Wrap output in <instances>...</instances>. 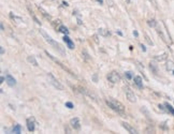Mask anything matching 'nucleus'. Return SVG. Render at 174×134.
Segmentation results:
<instances>
[{"instance_id": "obj_1", "label": "nucleus", "mask_w": 174, "mask_h": 134, "mask_svg": "<svg viewBox=\"0 0 174 134\" xmlns=\"http://www.w3.org/2000/svg\"><path fill=\"white\" fill-rule=\"evenodd\" d=\"M39 31H40V33L42 34V37L45 39V41H46V42H48L50 45H52V47H53L54 50H57V52H58V53L61 54V55H62V56L66 55V52H65V50H63V47H62V46H61L60 44H59V43L56 42L55 40L52 39V38H51V36H48V34L46 33V32H45L44 30H43V29H40Z\"/></svg>"}, {"instance_id": "obj_2", "label": "nucleus", "mask_w": 174, "mask_h": 134, "mask_svg": "<svg viewBox=\"0 0 174 134\" xmlns=\"http://www.w3.org/2000/svg\"><path fill=\"white\" fill-rule=\"evenodd\" d=\"M106 104L109 106V107L113 110L114 112H116L119 115H124L125 114V107L124 105L121 104L119 101L115 100L113 98H109V99H106Z\"/></svg>"}, {"instance_id": "obj_3", "label": "nucleus", "mask_w": 174, "mask_h": 134, "mask_svg": "<svg viewBox=\"0 0 174 134\" xmlns=\"http://www.w3.org/2000/svg\"><path fill=\"white\" fill-rule=\"evenodd\" d=\"M44 53H45V55L48 56V58H51V59H52V60H53V61H54V62H56V64H58V66L60 67V68H61V69H62L63 71H66V72H67V73H69V74H70V75H71V76H74V77H77V75H75V74H74V73H73V72H72V71H71V70H70V69H69V68H67V67H66V66H65V64H63V63H62V62H61V61H60V60H58V59H57V58H56V57H54V56H53V55H51V54H50V53H48V50H45Z\"/></svg>"}, {"instance_id": "obj_4", "label": "nucleus", "mask_w": 174, "mask_h": 134, "mask_svg": "<svg viewBox=\"0 0 174 134\" xmlns=\"http://www.w3.org/2000/svg\"><path fill=\"white\" fill-rule=\"evenodd\" d=\"M48 81H50V84L53 85L56 89H58V90H63V89H65L63 85L61 84L60 81H58V79L56 78V77L54 76L52 73H48Z\"/></svg>"}, {"instance_id": "obj_5", "label": "nucleus", "mask_w": 174, "mask_h": 134, "mask_svg": "<svg viewBox=\"0 0 174 134\" xmlns=\"http://www.w3.org/2000/svg\"><path fill=\"white\" fill-rule=\"evenodd\" d=\"M106 77H108V81H111L112 84H116V83L120 81V75H119L118 72L116 71H112L111 73H109V75Z\"/></svg>"}, {"instance_id": "obj_6", "label": "nucleus", "mask_w": 174, "mask_h": 134, "mask_svg": "<svg viewBox=\"0 0 174 134\" xmlns=\"http://www.w3.org/2000/svg\"><path fill=\"white\" fill-rule=\"evenodd\" d=\"M125 93H126V97L128 99V101L131 103H135L137 102V97H135V92L130 89L129 87H125Z\"/></svg>"}, {"instance_id": "obj_7", "label": "nucleus", "mask_w": 174, "mask_h": 134, "mask_svg": "<svg viewBox=\"0 0 174 134\" xmlns=\"http://www.w3.org/2000/svg\"><path fill=\"white\" fill-rule=\"evenodd\" d=\"M27 122V129H28L29 132H33L34 130H36V124H37V122H36V120H34L33 117H30V118H28L26 120Z\"/></svg>"}, {"instance_id": "obj_8", "label": "nucleus", "mask_w": 174, "mask_h": 134, "mask_svg": "<svg viewBox=\"0 0 174 134\" xmlns=\"http://www.w3.org/2000/svg\"><path fill=\"white\" fill-rule=\"evenodd\" d=\"M70 124L73 128L74 130H80L81 129V122H80V119L77 117H74L70 120Z\"/></svg>"}, {"instance_id": "obj_9", "label": "nucleus", "mask_w": 174, "mask_h": 134, "mask_svg": "<svg viewBox=\"0 0 174 134\" xmlns=\"http://www.w3.org/2000/svg\"><path fill=\"white\" fill-rule=\"evenodd\" d=\"M121 126H123V128H124V129H126L127 131L129 132V133H131V134L138 133L137 130H135V128H133V127L131 126V124H128V122H125V121H123V122H121Z\"/></svg>"}, {"instance_id": "obj_10", "label": "nucleus", "mask_w": 174, "mask_h": 134, "mask_svg": "<svg viewBox=\"0 0 174 134\" xmlns=\"http://www.w3.org/2000/svg\"><path fill=\"white\" fill-rule=\"evenodd\" d=\"M5 81H7V84H8L10 87L15 86V84H16L15 78H14L11 74H7V76H5Z\"/></svg>"}, {"instance_id": "obj_11", "label": "nucleus", "mask_w": 174, "mask_h": 134, "mask_svg": "<svg viewBox=\"0 0 174 134\" xmlns=\"http://www.w3.org/2000/svg\"><path fill=\"white\" fill-rule=\"evenodd\" d=\"M38 10L40 11V13L42 14L43 17H44L45 19H48V21H52V16L50 15V14L46 12V11L44 10V9L42 8V7H40V5H38Z\"/></svg>"}, {"instance_id": "obj_12", "label": "nucleus", "mask_w": 174, "mask_h": 134, "mask_svg": "<svg viewBox=\"0 0 174 134\" xmlns=\"http://www.w3.org/2000/svg\"><path fill=\"white\" fill-rule=\"evenodd\" d=\"M63 41L66 42V44L68 45V47L70 50H73L74 48V43L72 42V40L68 37V34H65V37H63Z\"/></svg>"}, {"instance_id": "obj_13", "label": "nucleus", "mask_w": 174, "mask_h": 134, "mask_svg": "<svg viewBox=\"0 0 174 134\" xmlns=\"http://www.w3.org/2000/svg\"><path fill=\"white\" fill-rule=\"evenodd\" d=\"M133 81H135V85L139 88V89H143V81L140 76H135Z\"/></svg>"}, {"instance_id": "obj_14", "label": "nucleus", "mask_w": 174, "mask_h": 134, "mask_svg": "<svg viewBox=\"0 0 174 134\" xmlns=\"http://www.w3.org/2000/svg\"><path fill=\"white\" fill-rule=\"evenodd\" d=\"M98 34H99V36H101V37H110V36H111V32L109 31L108 29L99 28V29H98Z\"/></svg>"}, {"instance_id": "obj_15", "label": "nucleus", "mask_w": 174, "mask_h": 134, "mask_svg": "<svg viewBox=\"0 0 174 134\" xmlns=\"http://www.w3.org/2000/svg\"><path fill=\"white\" fill-rule=\"evenodd\" d=\"M167 58H168V54H167V53H164V54H161V55L155 56V57H154V60L158 61V62H161V61L167 60Z\"/></svg>"}, {"instance_id": "obj_16", "label": "nucleus", "mask_w": 174, "mask_h": 134, "mask_svg": "<svg viewBox=\"0 0 174 134\" xmlns=\"http://www.w3.org/2000/svg\"><path fill=\"white\" fill-rule=\"evenodd\" d=\"M27 61H28L29 63H31L32 66H34V67L39 66V64H38V61L36 60V58H34V56H28V57H27Z\"/></svg>"}, {"instance_id": "obj_17", "label": "nucleus", "mask_w": 174, "mask_h": 134, "mask_svg": "<svg viewBox=\"0 0 174 134\" xmlns=\"http://www.w3.org/2000/svg\"><path fill=\"white\" fill-rule=\"evenodd\" d=\"M27 8H28V11H29V13H30V15H31V17H32V19H33L34 21H36V23H37L38 25H40V26H41V21H39V19H37V16L34 15V13H33V11L31 10V9H30V7H27Z\"/></svg>"}, {"instance_id": "obj_18", "label": "nucleus", "mask_w": 174, "mask_h": 134, "mask_svg": "<svg viewBox=\"0 0 174 134\" xmlns=\"http://www.w3.org/2000/svg\"><path fill=\"white\" fill-rule=\"evenodd\" d=\"M9 16H10V19H13L14 21H17V23H22V21H23V19H22V17H19V16L14 15L13 12H10Z\"/></svg>"}, {"instance_id": "obj_19", "label": "nucleus", "mask_w": 174, "mask_h": 134, "mask_svg": "<svg viewBox=\"0 0 174 134\" xmlns=\"http://www.w3.org/2000/svg\"><path fill=\"white\" fill-rule=\"evenodd\" d=\"M57 30H58V31H59V32H61V33H63V34H69V30H68V28H67L66 26H63V25H60V26L58 27Z\"/></svg>"}, {"instance_id": "obj_20", "label": "nucleus", "mask_w": 174, "mask_h": 134, "mask_svg": "<svg viewBox=\"0 0 174 134\" xmlns=\"http://www.w3.org/2000/svg\"><path fill=\"white\" fill-rule=\"evenodd\" d=\"M12 131H13V133L19 134V133H22V131H23V128H22L21 124H15Z\"/></svg>"}, {"instance_id": "obj_21", "label": "nucleus", "mask_w": 174, "mask_h": 134, "mask_svg": "<svg viewBox=\"0 0 174 134\" xmlns=\"http://www.w3.org/2000/svg\"><path fill=\"white\" fill-rule=\"evenodd\" d=\"M149 69L152 70V72H153L154 74H156V75L158 74V68H157V66H156L154 62H150L149 63Z\"/></svg>"}, {"instance_id": "obj_22", "label": "nucleus", "mask_w": 174, "mask_h": 134, "mask_svg": "<svg viewBox=\"0 0 174 134\" xmlns=\"http://www.w3.org/2000/svg\"><path fill=\"white\" fill-rule=\"evenodd\" d=\"M167 70H168V71H173L174 70L173 61H168V62H167Z\"/></svg>"}, {"instance_id": "obj_23", "label": "nucleus", "mask_w": 174, "mask_h": 134, "mask_svg": "<svg viewBox=\"0 0 174 134\" xmlns=\"http://www.w3.org/2000/svg\"><path fill=\"white\" fill-rule=\"evenodd\" d=\"M147 25L149 27H152V28H156L157 27V21L155 19H149V21H147Z\"/></svg>"}, {"instance_id": "obj_24", "label": "nucleus", "mask_w": 174, "mask_h": 134, "mask_svg": "<svg viewBox=\"0 0 174 134\" xmlns=\"http://www.w3.org/2000/svg\"><path fill=\"white\" fill-rule=\"evenodd\" d=\"M82 55H83V58H84V60L85 61H89L90 60V56H89V54L87 53L86 50H83L82 52Z\"/></svg>"}, {"instance_id": "obj_25", "label": "nucleus", "mask_w": 174, "mask_h": 134, "mask_svg": "<svg viewBox=\"0 0 174 134\" xmlns=\"http://www.w3.org/2000/svg\"><path fill=\"white\" fill-rule=\"evenodd\" d=\"M164 106H166V107H167V110H168V112H169V113H171L172 115L174 116V108L172 107L171 105H170L169 103H166V104H164Z\"/></svg>"}, {"instance_id": "obj_26", "label": "nucleus", "mask_w": 174, "mask_h": 134, "mask_svg": "<svg viewBox=\"0 0 174 134\" xmlns=\"http://www.w3.org/2000/svg\"><path fill=\"white\" fill-rule=\"evenodd\" d=\"M60 25H61V21H59V19L53 21V26H54V28H55V29H58L57 27H59Z\"/></svg>"}, {"instance_id": "obj_27", "label": "nucleus", "mask_w": 174, "mask_h": 134, "mask_svg": "<svg viewBox=\"0 0 174 134\" xmlns=\"http://www.w3.org/2000/svg\"><path fill=\"white\" fill-rule=\"evenodd\" d=\"M135 63H137L138 69H139V70H140V71L142 72V73H144V67H143L142 64H141V63L139 62V61H135Z\"/></svg>"}, {"instance_id": "obj_28", "label": "nucleus", "mask_w": 174, "mask_h": 134, "mask_svg": "<svg viewBox=\"0 0 174 134\" xmlns=\"http://www.w3.org/2000/svg\"><path fill=\"white\" fill-rule=\"evenodd\" d=\"M125 76H126L127 79H131L132 76H133V74H132V72L130 71H127L126 73H125Z\"/></svg>"}, {"instance_id": "obj_29", "label": "nucleus", "mask_w": 174, "mask_h": 134, "mask_svg": "<svg viewBox=\"0 0 174 134\" xmlns=\"http://www.w3.org/2000/svg\"><path fill=\"white\" fill-rule=\"evenodd\" d=\"M145 40H146V42H147L149 45H154L153 41H152V40L149 39V37H148V36H147V34H146V33H145Z\"/></svg>"}, {"instance_id": "obj_30", "label": "nucleus", "mask_w": 174, "mask_h": 134, "mask_svg": "<svg viewBox=\"0 0 174 134\" xmlns=\"http://www.w3.org/2000/svg\"><path fill=\"white\" fill-rule=\"evenodd\" d=\"M66 106H67V107H68V108H70V110L74 107L73 103H72V102H66Z\"/></svg>"}, {"instance_id": "obj_31", "label": "nucleus", "mask_w": 174, "mask_h": 134, "mask_svg": "<svg viewBox=\"0 0 174 134\" xmlns=\"http://www.w3.org/2000/svg\"><path fill=\"white\" fill-rule=\"evenodd\" d=\"M92 79H94V81H95V83H97V81H98V74L97 73H95L94 75H92Z\"/></svg>"}, {"instance_id": "obj_32", "label": "nucleus", "mask_w": 174, "mask_h": 134, "mask_svg": "<svg viewBox=\"0 0 174 134\" xmlns=\"http://www.w3.org/2000/svg\"><path fill=\"white\" fill-rule=\"evenodd\" d=\"M166 124H167V122H164V124H161V126H160L161 129H164V130H168V127L166 126Z\"/></svg>"}, {"instance_id": "obj_33", "label": "nucleus", "mask_w": 174, "mask_h": 134, "mask_svg": "<svg viewBox=\"0 0 174 134\" xmlns=\"http://www.w3.org/2000/svg\"><path fill=\"white\" fill-rule=\"evenodd\" d=\"M158 107L160 108L161 110H164V112H166V110H167V107L164 108V105H161V104H159V105H158Z\"/></svg>"}, {"instance_id": "obj_34", "label": "nucleus", "mask_w": 174, "mask_h": 134, "mask_svg": "<svg viewBox=\"0 0 174 134\" xmlns=\"http://www.w3.org/2000/svg\"><path fill=\"white\" fill-rule=\"evenodd\" d=\"M133 36H135V38H138L139 37V32H138L137 30H133Z\"/></svg>"}, {"instance_id": "obj_35", "label": "nucleus", "mask_w": 174, "mask_h": 134, "mask_svg": "<svg viewBox=\"0 0 174 134\" xmlns=\"http://www.w3.org/2000/svg\"><path fill=\"white\" fill-rule=\"evenodd\" d=\"M140 46H141V50H142L143 52H146V47H145L144 45H143V44H140Z\"/></svg>"}, {"instance_id": "obj_36", "label": "nucleus", "mask_w": 174, "mask_h": 134, "mask_svg": "<svg viewBox=\"0 0 174 134\" xmlns=\"http://www.w3.org/2000/svg\"><path fill=\"white\" fill-rule=\"evenodd\" d=\"M0 53H1V55H3V54H4V50H3V46H0Z\"/></svg>"}, {"instance_id": "obj_37", "label": "nucleus", "mask_w": 174, "mask_h": 134, "mask_svg": "<svg viewBox=\"0 0 174 134\" xmlns=\"http://www.w3.org/2000/svg\"><path fill=\"white\" fill-rule=\"evenodd\" d=\"M68 2H66V1H62V7H68Z\"/></svg>"}, {"instance_id": "obj_38", "label": "nucleus", "mask_w": 174, "mask_h": 134, "mask_svg": "<svg viewBox=\"0 0 174 134\" xmlns=\"http://www.w3.org/2000/svg\"><path fill=\"white\" fill-rule=\"evenodd\" d=\"M0 27H1V30H2V31H4V26H3L2 23H1V25H0Z\"/></svg>"}, {"instance_id": "obj_39", "label": "nucleus", "mask_w": 174, "mask_h": 134, "mask_svg": "<svg viewBox=\"0 0 174 134\" xmlns=\"http://www.w3.org/2000/svg\"><path fill=\"white\" fill-rule=\"evenodd\" d=\"M3 81H4V77L1 76V78H0V83H3Z\"/></svg>"}, {"instance_id": "obj_40", "label": "nucleus", "mask_w": 174, "mask_h": 134, "mask_svg": "<svg viewBox=\"0 0 174 134\" xmlns=\"http://www.w3.org/2000/svg\"><path fill=\"white\" fill-rule=\"evenodd\" d=\"M77 24H79V25H82V21H81V19H77Z\"/></svg>"}, {"instance_id": "obj_41", "label": "nucleus", "mask_w": 174, "mask_h": 134, "mask_svg": "<svg viewBox=\"0 0 174 134\" xmlns=\"http://www.w3.org/2000/svg\"><path fill=\"white\" fill-rule=\"evenodd\" d=\"M116 33L118 34V36H123V33H121V32H120V31H116Z\"/></svg>"}, {"instance_id": "obj_42", "label": "nucleus", "mask_w": 174, "mask_h": 134, "mask_svg": "<svg viewBox=\"0 0 174 134\" xmlns=\"http://www.w3.org/2000/svg\"><path fill=\"white\" fill-rule=\"evenodd\" d=\"M97 1L100 3V4H102V3H103V0H97Z\"/></svg>"}, {"instance_id": "obj_43", "label": "nucleus", "mask_w": 174, "mask_h": 134, "mask_svg": "<svg viewBox=\"0 0 174 134\" xmlns=\"http://www.w3.org/2000/svg\"><path fill=\"white\" fill-rule=\"evenodd\" d=\"M126 1H127L128 3H130V0H126Z\"/></svg>"}, {"instance_id": "obj_44", "label": "nucleus", "mask_w": 174, "mask_h": 134, "mask_svg": "<svg viewBox=\"0 0 174 134\" xmlns=\"http://www.w3.org/2000/svg\"><path fill=\"white\" fill-rule=\"evenodd\" d=\"M173 74H174V70H173Z\"/></svg>"}, {"instance_id": "obj_45", "label": "nucleus", "mask_w": 174, "mask_h": 134, "mask_svg": "<svg viewBox=\"0 0 174 134\" xmlns=\"http://www.w3.org/2000/svg\"><path fill=\"white\" fill-rule=\"evenodd\" d=\"M166 1H167V0H166Z\"/></svg>"}]
</instances>
